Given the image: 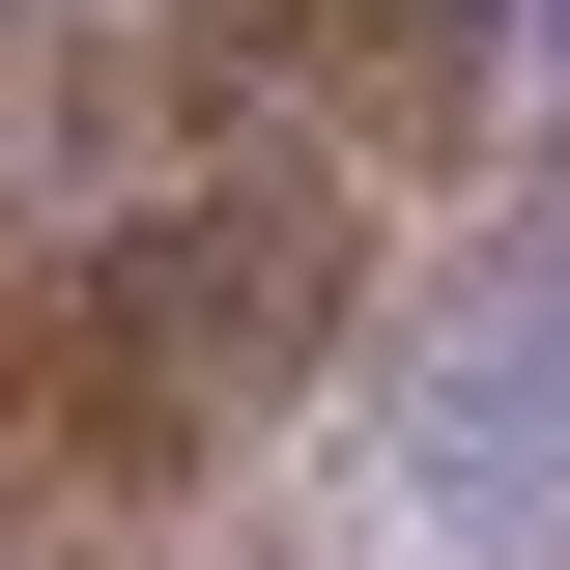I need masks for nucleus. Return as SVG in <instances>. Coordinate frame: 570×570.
Instances as JSON below:
<instances>
[{
	"label": "nucleus",
	"mask_w": 570,
	"mask_h": 570,
	"mask_svg": "<svg viewBox=\"0 0 570 570\" xmlns=\"http://www.w3.org/2000/svg\"><path fill=\"white\" fill-rule=\"evenodd\" d=\"M200 29H257L343 142H456V86L513 58V0H200Z\"/></svg>",
	"instance_id": "3"
},
{
	"label": "nucleus",
	"mask_w": 570,
	"mask_h": 570,
	"mask_svg": "<svg viewBox=\"0 0 570 570\" xmlns=\"http://www.w3.org/2000/svg\"><path fill=\"white\" fill-rule=\"evenodd\" d=\"M400 513L428 542H570V257L542 228L400 314Z\"/></svg>",
	"instance_id": "2"
},
{
	"label": "nucleus",
	"mask_w": 570,
	"mask_h": 570,
	"mask_svg": "<svg viewBox=\"0 0 570 570\" xmlns=\"http://www.w3.org/2000/svg\"><path fill=\"white\" fill-rule=\"evenodd\" d=\"M314 314H343V200H314V171H171L142 228L58 257L29 428H58V456H228V428L314 371Z\"/></svg>",
	"instance_id": "1"
}]
</instances>
